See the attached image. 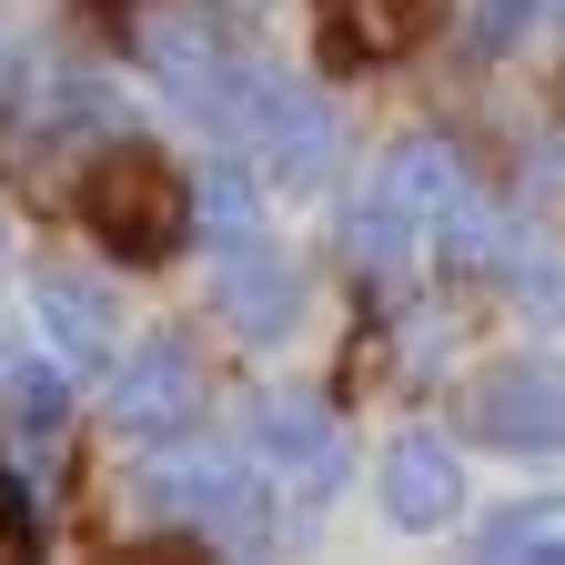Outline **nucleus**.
Listing matches in <instances>:
<instances>
[{
	"label": "nucleus",
	"instance_id": "f257e3e1",
	"mask_svg": "<svg viewBox=\"0 0 565 565\" xmlns=\"http://www.w3.org/2000/svg\"><path fill=\"white\" fill-rule=\"evenodd\" d=\"M141 505H152L162 525L212 535L223 555H263V545L282 535L273 475H263L243 445H212V435H162L152 465H141Z\"/></svg>",
	"mask_w": 565,
	"mask_h": 565
},
{
	"label": "nucleus",
	"instance_id": "f03ea898",
	"mask_svg": "<svg viewBox=\"0 0 565 565\" xmlns=\"http://www.w3.org/2000/svg\"><path fill=\"white\" fill-rule=\"evenodd\" d=\"M212 141H233V152H253V172L294 182V192H323L333 162H343V111L303 82V71H273V61H243L233 82V111Z\"/></svg>",
	"mask_w": 565,
	"mask_h": 565
},
{
	"label": "nucleus",
	"instance_id": "7ed1b4c3",
	"mask_svg": "<svg viewBox=\"0 0 565 565\" xmlns=\"http://www.w3.org/2000/svg\"><path fill=\"white\" fill-rule=\"evenodd\" d=\"M131 61L152 71V92H162L182 121L223 131L233 82H243V51H233V31L212 21L202 0H141V11H131Z\"/></svg>",
	"mask_w": 565,
	"mask_h": 565
},
{
	"label": "nucleus",
	"instance_id": "20e7f679",
	"mask_svg": "<svg viewBox=\"0 0 565 565\" xmlns=\"http://www.w3.org/2000/svg\"><path fill=\"white\" fill-rule=\"evenodd\" d=\"M82 223L121 263H152V253H172L192 233V182L162 152H141V141H111V152H92V172H82Z\"/></svg>",
	"mask_w": 565,
	"mask_h": 565
},
{
	"label": "nucleus",
	"instance_id": "39448f33",
	"mask_svg": "<svg viewBox=\"0 0 565 565\" xmlns=\"http://www.w3.org/2000/svg\"><path fill=\"white\" fill-rule=\"evenodd\" d=\"M243 455L282 484V494H303V505H333V494L353 484V435H343V414L323 394H253L243 414Z\"/></svg>",
	"mask_w": 565,
	"mask_h": 565
},
{
	"label": "nucleus",
	"instance_id": "423d86ee",
	"mask_svg": "<svg viewBox=\"0 0 565 565\" xmlns=\"http://www.w3.org/2000/svg\"><path fill=\"white\" fill-rule=\"evenodd\" d=\"M102 424L121 445H162V435H192L202 424V353L182 333H152V343H131L111 384H102Z\"/></svg>",
	"mask_w": 565,
	"mask_h": 565
},
{
	"label": "nucleus",
	"instance_id": "0eeeda50",
	"mask_svg": "<svg viewBox=\"0 0 565 565\" xmlns=\"http://www.w3.org/2000/svg\"><path fill=\"white\" fill-rule=\"evenodd\" d=\"M465 435L494 455H565V374L545 353H505L465 384Z\"/></svg>",
	"mask_w": 565,
	"mask_h": 565
},
{
	"label": "nucleus",
	"instance_id": "6e6552de",
	"mask_svg": "<svg viewBox=\"0 0 565 565\" xmlns=\"http://www.w3.org/2000/svg\"><path fill=\"white\" fill-rule=\"evenodd\" d=\"M31 313H41V343L61 353L71 374H111L121 364V294L82 263H41L31 273Z\"/></svg>",
	"mask_w": 565,
	"mask_h": 565
},
{
	"label": "nucleus",
	"instance_id": "1a4fd4ad",
	"mask_svg": "<svg viewBox=\"0 0 565 565\" xmlns=\"http://www.w3.org/2000/svg\"><path fill=\"white\" fill-rule=\"evenodd\" d=\"M212 303H223V323L243 343H282V333H303V263L273 233L233 243V253H212Z\"/></svg>",
	"mask_w": 565,
	"mask_h": 565
},
{
	"label": "nucleus",
	"instance_id": "9d476101",
	"mask_svg": "<svg viewBox=\"0 0 565 565\" xmlns=\"http://www.w3.org/2000/svg\"><path fill=\"white\" fill-rule=\"evenodd\" d=\"M374 494H384V515L404 535H445L465 515V465H455L445 435H394L384 465H374Z\"/></svg>",
	"mask_w": 565,
	"mask_h": 565
},
{
	"label": "nucleus",
	"instance_id": "9b49d317",
	"mask_svg": "<svg viewBox=\"0 0 565 565\" xmlns=\"http://www.w3.org/2000/svg\"><path fill=\"white\" fill-rule=\"evenodd\" d=\"M374 192L404 212V223H414L424 243H435V233L455 223V212L475 202V172H465V152H455L445 131H404L394 152H384V172H374Z\"/></svg>",
	"mask_w": 565,
	"mask_h": 565
},
{
	"label": "nucleus",
	"instance_id": "f8f14e48",
	"mask_svg": "<svg viewBox=\"0 0 565 565\" xmlns=\"http://www.w3.org/2000/svg\"><path fill=\"white\" fill-rule=\"evenodd\" d=\"M484 273L505 282V303H515L525 323H565V243H555L545 223H515V212H505V233H494Z\"/></svg>",
	"mask_w": 565,
	"mask_h": 565
},
{
	"label": "nucleus",
	"instance_id": "ddd939ff",
	"mask_svg": "<svg viewBox=\"0 0 565 565\" xmlns=\"http://www.w3.org/2000/svg\"><path fill=\"white\" fill-rule=\"evenodd\" d=\"M435 0H323V51L333 61H394L424 41Z\"/></svg>",
	"mask_w": 565,
	"mask_h": 565
},
{
	"label": "nucleus",
	"instance_id": "4468645a",
	"mask_svg": "<svg viewBox=\"0 0 565 565\" xmlns=\"http://www.w3.org/2000/svg\"><path fill=\"white\" fill-rule=\"evenodd\" d=\"M71 384H82V374H71L51 343L41 353H11V364H0V414H11L21 435H51V424L71 414Z\"/></svg>",
	"mask_w": 565,
	"mask_h": 565
},
{
	"label": "nucleus",
	"instance_id": "2eb2a0df",
	"mask_svg": "<svg viewBox=\"0 0 565 565\" xmlns=\"http://www.w3.org/2000/svg\"><path fill=\"white\" fill-rule=\"evenodd\" d=\"M192 233H202L212 253H233V243H263V202H253L243 162H212V172L192 182Z\"/></svg>",
	"mask_w": 565,
	"mask_h": 565
},
{
	"label": "nucleus",
	"instance_id": "dca6fc26",
	"mask_svg": "<svg viewBox=\"0 0 565 565\" xmlns=\"http://www.w3.org/2000/svg\"><path fill=\"white\" fill-rule=\"evenodd\" d=\"M343 253H353V263H374V273H404V263L424 253V233L404 223V212H394L384 192H364V202L343 212Z\"/></svg>",
	"mask_w": 565,
	"mask_h": 565
},
{
	"label": "nucleus",
	"instance_id": "f3484780",
	"mask_svg": "<svg viewBox=\"0 0 565 565\" xmlns=\"http://www.w3.org/2000/svg\"><path fill=\"white\" fill-rule=\"evenodd\" d=\"M555 525H565V494H525V505H494V515L475 525V555H515V565H525Z\"/></svg>",
	"mask_w": 565,
	"mask_h": 565
},
{
	"label": "nucleus",
	"instance_id": "a211bd4d",
	"mask_svg": "<svg viewBox=\"0 0 565 565\" xmlns=\"http://www.w3.org/2000/svg\"><path fill=\"white\" fill-rule=\"evenodd\" d=\"M535 11H545V0H475L465 41H475V51L494 61V51H515V41H525V21H535Z\"/></svg>",
	"mask_w": 565,
	"mask_h": 565
},
{
	"label": "nucleus",
	"instance_id": "6ab92c4d",
	"mask_svg": "<svg viewBox=\"0 0 565 565\" xmlns=\"http://www.w3.org/2000/svg\"><path fill=\"white\" fill-rule=\"evenodd\" d=\"M31 82H41V71H31V41L11 31V11H0V111L31 102Z\"/></svg>",
	"mask_w": 565,
	"mask_h": 565
},
{
	"label": "nucleus",
	"instance_id": "aec40b11",
	"mask_svg": "<svg viewBox=\"0 0 565 565\" xmlns=\"http://www.w3.org/2000/svg\"><path fill=\"white\" fill-rule=\"evenodd\" d=\"M233 11H273V0H233Z\"/></svg>",
	"mask_w": 565,
	"mask_h": 565
},
{
	"label": "nucleus",
	"instance_id": "412c9836",
	"mask_svg": "<svg viewBox=\"0 0 565 565\" xmlns=\"http://www.w3.org/2000/svg\"><path fill=\"white\" fill-rule=\"evenodd\" d=\"M545 11H555V21H565V0H545Z\"/></svg>",
	"mask_w": 565,
	"mask_h": 565
}]
</instances>
